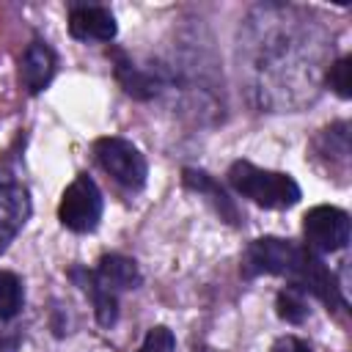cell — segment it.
Masks as SVG:
<instances>
[{
    "label": "cell",
    "instance_id": "cell-9",
    "mask_svg": "<svg viewBox=\"0 0 352 352\" xmlns=\"http://www.w3.org/2000/svg\"><path fill=\"white\" fill-rule=\"evenodd\" d=\"M19 74H22V82H25L28 94L44 91L50 85L52 74H55V52L44 41H30L25 55H22Z\"/></svg>",
    "mask_w": 352,
    "mask_h": 352
},
{
    "label": "cell",
    "instance_id": "cell-12",
    "mask_svg": "<svg viewBox=\"0 0 352 352\" xmlns=\"http://www.w3.org/2000/svg\"><path fill=\"white\" fill-rule=\"evenodd\" d=\"M69 275H72V278L80 283V289L91 297V302H94V314H96V322H99L102 327L116 324V319H118V297H116V294H110V292H104V289L94 280L91 270H72Z\"/></svg>",
    "mask_w": 352,
    "mask_h": 352
},
{
    "label": "cell",
    "instance_id": "cell-13",
    "mask_svg": "<svg viewBox=\"0 0 352 352\" xmlns=\"http://www.w3.org/2000/svg\"><path fill=\"white\" fill-rule=\"evenodd\" d=\"M22 302H25V289L19 275L0 270V319L16 316L22 311Z\"/></svg>",
    "mask_w": 352,
    "mask_h": 352
},
{
    "label": "cell",
    "instance_id": "cell-2",
    "mask_svg": "<svg viewBox=\"0 0 352 352\" xmlns=\"http://www.w3.org/2000/svg\"><path fill=\"white\" fill-rule=\"evenodd\" d=\"M94 154H96V162L102 165L104 173H110L121 187L126 190H140L146 184V176H148V165H146V157L140 154V148L124 138H99L94 143Z\"/></svg>",
    "mask_w": 352,
    "mask_h": 352
},
{
    "label": "cell",
    "instance_id": "cell-6",
    "mask_svg": "<svg viewBox=\"0 0 352 352\" xmlns=\"http://www.w3.org/2000/svg\"><path fill=\"white\" fill-rule=\"evenodd\" d=\"M30 214L28 190L14 176H0V253L14 242Z\"/></svg>",
    "mask_w": 352,
    "mask_h": 352
},
{
    "label": "cell",
    "instance_id": "cell-15",
    "mask_svg": "<svg viewBox=\"0 0 352 352\" xmlns=\"http://www.w3.org/2000/svg\"><path fill=\"white\" fill-rule=\"evenodd\" d=\"M327 85L341 96V99H349L352 96V58L344 55L338 58L330 72H327Z\"/></svg>",
    "mask_w": 352,
    "mask_h": 352
},
{
    "label": "cell",
    "instance_id": "cell-10",
    "mask_svg": "<svg viewBox=\"0 0 352 352\" xmlns=\"http://www.w3.org/2000/svg\"><path fill=\"white\" fill-rule=\"evenodd\" d=\"M116 80L135 99H151L160 91V80L154 74L143 72L140 66H135L124 52H116Z\"/></svg>",
    "mask_w": 352,
    "mask_h": 352
},
{
    "label": "cell",
    "instance_id": "cell-16",
    "mask_svg": "<svg viewBox=\"0 0 352 352\" xmlns=\"http://www.w3.org/2000/svg\"><path fill=\"white\" fill-rule=\"evenodd\" d=\"M138 352H176V338H173V333L168 330V327H151L148 333H146V338H143V344H140V349Z\"/></svg>",
    "mask_w": 352,
    "mask_h": 352
},
{
    "label": "cell",
    "instance_id": "cell-8",
    "mask_svg": "<svg viewBox=\"0 0 352 352\" xmlns=\"http://www.w3.org/2000/svg\"><path fill=\"white\" fill-rule=\"evenodd\" d=\"M91 275H94V280H96L104 292H110V294H116V297H118L121 292L138 289L140 280H143V275H140L135 258H126V256H121V253L102 256L99 264H96V270H91Z\"/></svg>",
    "mask_w": 352,
    "mask_h": 352
},
{
    "label": "cell",
    "instance_id": "cell-14",
    "mask_svg": "<svg viewBox=\"0 0 352 352\" xmlns=\"http://www.w3.org/2000/svg\"><path fill=\"white\" fill-rule=\"evenodd\" d=\"M275 308H278V316L289 324H300L305 316H308V302H305V292L297 289V286H286L278 292V300H275Z\"/></svg>",
    "mask_w": 352,
    "mask_h": 352
},
{
    "label": "cell",
    "instance_id": "cell-7",
    "mask_svg": "<svg viewBox=\"0 0 352 352\" xmlns=\"http://www.w3.org/2000/svg\"><path fill=\"white\" fill-rule=\"evenodd\" d=\"M116 16L104 6H74L69 11V33L77 41H113Z\"/></svg>",
    "mask_w": 352,
    "mask_h": 352
},
{
    "label": "cell",
    "instance_id": "cell-5",
    "mask_svg": "<svg viewBox=\"0 0 352 352\" xmlns=\"http://www.w3.org/2000/svg\"><path fill=\"white\" fill-rule=\"evenodd\" d=\"M305 248L314 253H336L349 242V214L338 206H314L302 217Z\"/></svg>",
    "mask_w": 352,
    "mask_h": 352
},
{
    "label": "cell",
    "instance_id": "cell-1",
    "mask_svg": "<svg viewBox=\"0 0 352 352\" xmlns=\"http://www.w3.org/2000/svg\"><path fill=\"white\" fill-rule=\"evenodd\" d=\"M228 184L264 209H289L300 201V184L289 173L264 170L248 160H236L228 168Z\"/></svg>",
    "mask_w": 352,
    "mask_h": 352
},
{
    "label": "cell",
    "instance_id": "cell-18",
    "mask_svg": "<svg viewBox=\"0 0 352 352\" xmlns=\"http://www.w3.org/2000/svg\"><path fill=\"white\" fill-rule=\"evenodd\" d=\"M0 352H3V349H0Z\"/></svg>",
    "mask_w": 352,
    "mask_h": 352
},
{
    "label": "cell",
    "instance_id": "cell-11",
    "mask_svg": "<svg viewBox=\"0 0 352 352\" xmlns=\"http://www.w3.org/2000/svg\"><path fill=\"white\" fill-rule=\"evenodd\" d=\"M182 176H184V184H187L190 190H195V192H201V195H206V198L212 201V206L220 212L223 220H228V223H236V220H239V212H236L234 201L223 192V187H220L209 173L195 170V168H184Z\"/></svg>",
    "mask_w": 352,
    "mask_h": 352
},
{
    "label": "cell",
    "instance_id": "cell-17",
    "mask_svg": "<svg viewBox=\"0 0 352 352\" xmlns=\"http://www.w3.org/2000/svg\"><path fill=\"white\" fill-rule=\"evenodd\" d=\"M270 352H311V346L302 341V338H294V336H283L272 344Z\"/></svg>",
    "mask_w": 352,
    "mask_h": 352
},
{
    "label": "cell",
    "instance_id": "cell-3",
    "mask_svg": "<svg viewBox=\"0 0 352 352\" xmlns=\"http://www.w3.org/2000/svg\"><path fill=\"white\" fill-rule=\"evenodd\" d=\"M60 223L74 234H88L102 220V192L88 173H80L60 195Z\"/></svg>",
    "mask_w": 352,
    "mask_h": 352
},
{
    "label": "cell",
    "instance_id": "cell-4",
    "mask_svg": "<svg viewBox=\"0 0 352 352\" xmlns=\"http://www.w3.org/2000/svg\"><path fill=\"white\" fill-rule=\"evenodd\" d=\"M300 253H302V245H294L292 239H278V236L253 239L242 256V275L256 278L267 272V275L292 278Z\"/></svg>",
    "mask_w": 352,
    "mask_h": 352
}]
</instances>
